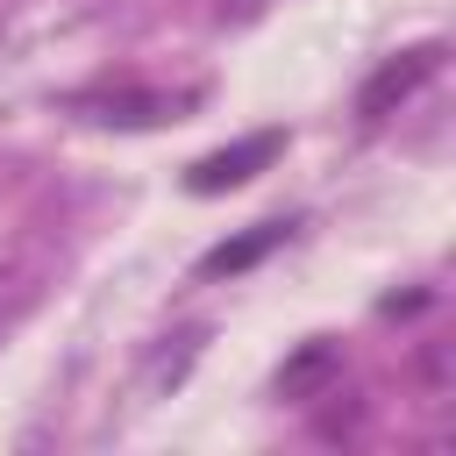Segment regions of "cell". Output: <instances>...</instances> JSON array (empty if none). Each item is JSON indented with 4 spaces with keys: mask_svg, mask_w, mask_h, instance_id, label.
<instances>
[{
    "mask_svg": "<svg viewBox=\"0 0 456 456\" xmlns=\"http://www.w3.org/2000/svg\"><path fill=\"white\" fill-rule=\"evenodd\" d=\"M271 150H278V135H249L235 157H207V164L192 171V192H221V185H242V178H249V164H264Z\"/></svg>",
    "mask_w": 456,
    "mask_h": 456,
    "instance_id": "cell-1",
    "label": "cell"
},
{
    "mask_svg": "<svg viewBox=\"0 0 456 456\" xmlns=\"http://www.w3.org/2000/svg\"><path fill=\"white\" fill-rule=\"evenodd\" d=\"M428 71H435V50H413L406 64H385V71H378V78L363 86V114H385V100H392V93L406 100V93H413V86H420Z\"/></svg>",
    "mask_w": 456,
    "mask_h": 456,
    "instance_id": "cell-2",
    "label": "cell"
},
{
    "mask_svg": "<svg viewBox=\"0 0 456 456\" xmlns=\"http://www.w3.org/2000/svg\"><path fill=\"white\" fill-rule=\"evenodd\" d=\"M271 242H278V228H264V235H249V242H235V249H214V256H207V271H242V264H249V256H264Z\"/></svg>",
    "mask_w": 456,
    "mask_h": 456,
    "instance_id": "cell-3",
    "label": "cell"
}]
</instances>
